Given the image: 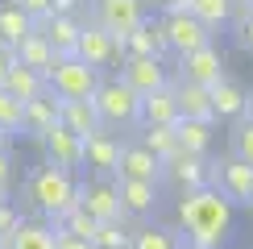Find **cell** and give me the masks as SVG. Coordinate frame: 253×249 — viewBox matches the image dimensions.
Wrapping results in <instances>:
<instances>
[{
    "instance_id": "1",
    "label": "cell",
    "mask_w": 253,
    "mask_h": 249,
    "mask_svg": "<svg viewBox=\"0 0 253 249\" xmlns=\"http://www.w3.org/2000/svg\"><path fill=\"white\" fill-rule=\"evenodd\" d=\"M178 233H183L187 245L195 249H224L228 237H233V224H237V208L233 200L216 191L212 183L208 187H195V191H178Z\"/></svg>"
},
{
    "instance_id": "2",
    "label": "cell",
    "mask_w": 253,
    "mask_h": 249,
    "mask_svg": "<svg viewBox=\"0 0 253 249\" xmlns=\"http://www.w3.org/2000/svg\"><path fill=\"white\" fill-rule=\"evenodd\" d=\"M25 200H29V208H34L42 220L54 224L62 212H71V208L79 204V179H75V170L38 162L34 170L25 174Z\"/></svg>"
},
{
    "instance_id": "3",
    "label": "cell",
    "mask_w": 253,
    "mask_h": 249,
    "mask_svg": "<svg viewBox=\"0 0 253 249\" xmlns=\"http://www.w3.org/2000/svg\"><path fill=\"white\" fill-rule=\"evenodd\" d=\"M91 104H96L104 129H133V124H141V96L121 75L100 79V87L91 91Z\"/></svg>"
},
{
    "instance_id": "4",
    "label": "cell",
    "mask_w": 253,
    "mask_h": 249,
    "mask_svg": "<svg viewBox=\"0 0 253 249\" xmlns=\"http://www.w3.org/2000/svg\"><path fill=\"white\" fill-rule=\"evenodd\" d=\"M100 79H104V71L87 67L83 58H58L54 71H50V79H46V87L58 100H91V91L100 87Z\"/></svg>"
},
{
    "instance_id": "5",
    "label": "cell",
    "mask_w": 253,
    "mask_h": 249,
    "mask_svg": "<svg viewBox=\"0 0 253 249\" xmlns=\"http://www.w3.org/2000/svg\"><path fill=\"white\" fill-rule=\"evenodd\" d=\"M145 8H150L145 0H91V21L108 29L112 42L125 50V38L145 21Z\"/></svg>"
},
{
    "instance_id": "6",
    "label": "cell",
    "mask_w": 253,
    "mask_h": 249,
    "mask_svg": "<svg viewBox=\"0 0 253 249\" xmlns=\"http://www.w3.org/2000/svg\"><path fill=\"white\" fill-rule=\"evenodd\" d=\"M79 208H83L96 224L125 220L121 195H117V179H108V174H91L87 183H79Z\"/></svg>"
},
{
    "instance_id": "7",
    "label": "cell",
    "mask_w": 253,
    "mask_h": 249,
    "mask_svg": "<svg viewBox=\"0 0 253 249\" xmlns=\"http://www.w3.org/2000/svg\"><path fill=\"white\" fill-rule=\"evenodd\" d=\"M162 29H166V50H170V54H191V50L216 42V34L199 17H191L187 8H178V13H162Z\"/></svg>"
},
{
    "instance_id": "8",
    "label": "cell",
    "mask_w": 253,
    "mask_h": 249,
    "mask_svg": "<svg viewBox=\"0 0 253 249\" xmlns=\"http://www.w3.org/2000/svg\"><path fill=\"white\" fill-rule=\"evenodd\" d=\"M75 58H83L87 67L104 71V67H121V62H125V50L112 42L108 29H100L96 21H83V29H79V46H75Z\"/></svg>"
},
{
    "instance_id": "9",
    "label": "cell",
    "mask_w": 253,
    "mask_h": 249,
    "mask_svg": "<svg viewBox=\"0 0 253 249\" xmlns=\"http://www.w3.org/2000/svg\"><path fill=\"white\" fill-rule=\"evenodd\" d=\"M212 174H216V166L204 158V154H187V150H178L170 154V158L162 162V179L166 183H174L178 191H195V187H208L212 183Z\"/></svg>"
},
{
    "instance_id": "10",
    "label": "cell",
    "mask_w": 253,
    "mask_h": 249,
    "mask_svg": "<svg viewBox=\"0 0 253 249\" xmlns=\"http://www.w3.org/2000/svg\"><path fill=\"white\" fill-rule=\"evenodd\" d=\"M212 187L224 195V200H233V208H253V166L233 158V154L216 166Z\"/></svg>"
},
{
    "instance_id": "11",
    "label": "cell",
    "mask_w": 253,
    "mask_h": 249,
    "mask_svg": "<svg viewBox=\"0 0 253 249\" xmlns=\"http://www.w3.org/2000/svg\"><path fill=\"white\" fill-rule=\"evenodd\" d=\"M178 79L199 83V87H212V83L224 79V54H220L216 42L191 50V54H178Z\"/></svg>"
},
{
    "instance_id": "12",
    "label": "cell",
    "mask_w": 253,
    "mask_h": 249,
    "mask_svg": "<svg viewBox=\"0 0 253 249\" xmlns=\"http://www.w3.org/2000/svg\"><path fill=\"white\" fill-rule=\"evenodd\" d=\"M121 79L129 83L137 96H150V91L166 87L170 83V67H166V58H141V54H129L121 62Z\"/></svg>"
},
{
    "instance_id": "13",
    "label": "cell",
    "mask_w": 253,
    "mask_h": 249,
    "mask_svg": "<svg viewBox=\"0 0 253 249\" xmlns=\"http://www.w3.org/2000/svg\"><path fill=\"white\" fill-rule=\"evenodd\" d=\"M117 162H121V137L112 129H96L83 137V166L91 174H108L117 179Z\"/></svg>"
},
{
    "instance_id": "14",
    "label": "cell",
    "mask_w": 253,
    "mask_h": 249,
    "mask_svg": "<svg viewBox=\"0 0 253 249\" xmlns=\"http://www.w3.org/2000/svg\"><path fill=\"white\" fill-rule=\"evenodd\" d=\"M117 195H121V212L129 220H150L162 204L158 183H141V179H117Z\"/></svg>"
},
{
    "instance_id": "15",
    "label": "cell",
    "mask_w": 253,
    "mask_h": 249,
    "mask_svg": "<svg viewBox=\"0 0 253 249\" xmlns=\"http://www.w3.org/2000/svg\"><path fill=\"white\" fill-rule=\"evenodd\" d=\"M58 104H62V100H58L50 87L42 91V96L25 100V104H21V133H25V137H34V141H42V137L58 124Z\"/></svg>"
},
{
    "instance_id": "16",
    "label": "cell",
    "mask_w": 253,
    "mask_h": 249,
    "mask_svg": "<svg viewBox=\"0 0 253 249\" xmlns=\"http://www.w3.org/2000/svg\"><path fill=\"white\" fill-rule=\"evenodd\" d=\"M117 179H141V183H162V162L145 150L141 141H121V162Z\"/></svg>"
},
{
    "instance_id": "17",
    "label": "cell",
    "mask_w": 253,
    "mask_h": 249,
    "mask_svg": "<svg viewBox=\"0 0 253 249\" xmlns=\"http://www.w3.org/2000/svg\"><path fill=\"white\" fill-rule=\"evenodd\" d=\"M42 150H46L50 166H62V170H79L83 166V137H75L67 124H54V129L42 137Z\"/></svg>"
},
{
    "instance_id": "18",
    "label": "cell",
    "mask_w": 253,
    "mask_h": 249,
    "mask_svg": "<svg viewBox=\"0 0 253 249\" xmlns=\"http://www.w3.org/2000/svg\"><path fill=\"white\" fill-rule=\"evenodd\" d=\"M79 29H83V21H79V17H58V13H50L46 21H38V34L50 42V50H54L58 58H75Z\"/></svg>"
},
{
    "instance_id": "19",
    "label": "cell",
    "mask_w": 253,
    "mask_h": 249,
    "mask_svg": "<svg viewBox=\"0 0 253 249\" xmlns=\"http://www.w3.org/2000/svg\"><path fill=\"white\" fill-rule=\"evenodd\" d=\"M212 112H216V121H241L249 112V91L224 75L220 83H212Z\"/></svg>"
},
{
    "instance_id": "20",
    "label": "cell",
    "mask_w": 253,
    "mask_h": 249,
    "mask_svg": "<svg viewBox=\"0 0 253 249\" xmlns=\"http://www.w3.org/2000/svg\"><path fill=\"white\" fill-rule=\"evenodd\" d=\"M129 54H141V58H166V29H162V17L150 21L145 17L141 25L125 38V58Z\"/></svg>"
},
{
    "instance_id": "21",
    "label": "cell",
    "mask_w": 253,
    "mask_h": 249,
    "mask_svg": "<svg viewBox=\"0 0 253 249\" xmlns=\"http://www.w3.org/2000/svg\"><path fill=\"white\" fill-rule=\"evenodd\" d=\"M174 100H178V117L212 121V124H216V112H212V87H199V83L174 79Z\"/></svg>"
},
{
    "instance_id": "22",
    "label": "cell",
    "mask_w": 253,
    "mask_h": 249,
    "mask_svg": "<svg viewBox=\"0 0 253 249\" xmlns=\"http://www.w3.org/2000/svg\"><path fill=\"white\" fill-rule=\"evenodd\" d=\"M4 249H54V224L42 220V216H21V224L13 228Z\"/></svg>"
},
{
    "instance_id": "23",
    "label": "cell",
    "mask_w": 253,
    "mask_h": 249,
    "mask_svg": "<svg viewBox=\"0 0 253 249\" xmlns=\"http://www.w3.org/2000/svg\"><path fill=\"white\" fill-rule=\"evenodd\" d=\"M174 141H178V150H187V154H204L208 158V150H212V137H216V124L212 121H191V117H178L174 124Z\"/></svg>"
},
{
    "instance_id": "24",
    "label": "cell",
    "mask_w": 253,
    "mask_h": 249,
    "mask_svg": "<svg viewBox=\"0 0 253 249\" xmlns=\"http://www.w3.org/2000/svg\"><path fill=\"white\" fill-rule=\"evenodd\" d=\"M58 124H67L75 137H87V133L104 129L100 112H96V104H91V100H62L58 104Z\"/></svg>"
},
{
    "instance_id": "25",
    "label": "cell",
    "mask_w": 253,
    "mask_h": 249,
    "mask_svg": "<svg viewBox=\"0 0 253 249\" xmlns=\"http://www.w3.org/2000/svg\"><path fill=\"white\" fill-rule=\"evenodd\" d=\"M13 54H17V62H21V67H34L38 75H46V79H50V71H54V62H58V54L50 50V42L42 38L38 29H34L29 38H21V42H17V50H13Z\"/></svg>"
},
{
    "instance_id": "26",
    "label": "cell",
    "mask_w": 253,
    "mask_h": 249,
    "mask_svg": "<svg viewBox=\"0 0 253 249\" xmlns=\"http://www.w3.org/2000/svg\"><path fill=\"white\" fill-rule=\"evenodd\" d=\"M178 121V100H174V83L141 96V124H174Z\"/></svg>"
},
{
    "instance_id": "27",
    "label": "cell",
    "mask_w": 253,
    "mask_h": 249,
    "mask_svg": "<svg viewBox=\"0 0 253 249\" xmlns=\"http://www.w3.org/2000/svg\"><path fill=\"white\" fill-rule=\"evenodd\" d=\"M0 87H4L8 96H17L21 104H25V100H34V96H42V91H46V75H38L34 67H21V62H13Z\"/></svg>"
},
{
    "instance_id": "28",
    "label": "cell",
    "mask_w": 253,
    "mask_h": 249,
    "mask_svg": "<svg viewBox=\"0 0 253 249\" xmlns=\"http://www.w3.org/2000/svg\"><path fill=\"white\" fill-rule=\"evenodd\" d=\"M34 29H38L34 17H25L13 0H0V46H13V50H17V42L29 38Z\"/></svg>"
},
{
    "instance_id": "29",
    "label": "cell",
    "mask_w": 253,
    "mask_h": 249,
    "mask_svg": "<svg viewBox=\"0 0 253 249\" xmlns=\"http://www.w3.org/2000/svg\"><path fill=\"white\" fill-rule=\"evenodd\" d=\"M129 249H183V233L174 224H141L133 228Z\"/></svg>"
},
{
    "instance_id": "30",
    "label": "cell",
    "mask_w": 253,
    "mask_h": 249,
    "mask_svg": "<svg viewBox=\"0 0 253 249\" xmlns=\"http://www.w3.org/2000/svg\"><path fill=\"white\" fill-rule=\"evenodd\" d=\"M137 141H141L158 162H166L170 154H178V141H174V129H170V124H141Z\"/></svg>"
},
{
    "instance_id": "31",
    "label": "cell",
    "mask_w": 253,
    "mask_h": 249,
    "mask_svg": "<svg viewBox=\"0 0 253 249\" xmlns=\"http://www.w3.org/2000/svg\"><path fill=\"white\" fill-rule=\"evenodd\" d=\"M187 13L199 17L208 29H224L228 21H233V0H187Z\"/></svg>"
},
{
    "instance_id": "32",
    "label": "cell",
    "mask_w": 253,
    "mask_h": 249,
    "mask_svg": "<svg viewBox=\"0 0 253 249\" xmlns=\"http://www.w3.org/2000/svg\"><path fill=\"white\" fill-rule=\"evenodd\" d=\"M96 249H129L133 245V228H129V216L125 220H108V224H96V237H91Z\"/></svg>"
},
{
    "instance_id": "33",
    "label": "cell",
    "mask_w": 253,
    "mask_h": 249,
    "mask_svg": "<svg viewBox=\"0 0 253 249\" xmlns=\"http://www.w3.org/2000/svg\"><path fill=\"white\" fill-rule=\"evenodd\" d=\"M54 233H71V237H83V241H91V237H96V220H91V216L75 204L71 212H62L58 220H54Z\"/></svg>"
},
{
    "instance_id": "34",
    "label": "cell",
    "mask_w": 253,
    "mask_h": 249,
    "mask_svg": "<svg viewBox=\"0 0 253 249\" xmlns=\"http://www.w3.org/2000/svg\"><path fill=\"white\" fill-rule=\"evenodd\" d=\"M228 25L237 29V46L253 54V4H233V21Z\"/></svg>"
},
{
    "instance_id": "35",
    "label": "cell",
    "mask_w": 253,
    "mask_h": 249,
    "mask_svg": "<svg viewBox=\"0 0 253 249\" xmlns=\"http://www.w3.org/2000/svg\"><path fill=\"white\" fill-rule=\"evenodd\" d=\"M228 141H233V158L253 166V117H241L233 124V137H228Z\"/></svg>"
},
{
    "instance_id": "36",
    "label": "cell",
    "mask_w": 253,
    "mask_h": 249,
    "mask_svg": "<svg viewBox=\"0 0 253 249\" xmlns=\"http://www.w3.org/2000/svg\"><path fill=\"white\" fill-rule=\"evenodd\" d=\"M0 129L21 133V100H17V96H8L4 87H0Z\"/></svg>"
},
{
    "instance_id": "37",
    "label": "cell",
    "mask_w": 253,
    "mask_h": 249,
    "mask_svg": "<svg viewBox=\"0 0 253 249\" xmlns=\"http://www.w3.org/2000/svg\"><path fill=\"white\" fill-rule=\"evenodd\" d=\"M21 224V208L0 200V245H8V237H13V228Z\"/></svg>"
},
{
    "instance_id": "38",
    "label": "cell",
    "mask_w": 253,
    "mask_h": 249,
    "mask_svg": "<svg viewBox=\"0 0 253 249\" xmlns=\"http://www.w3.org/2000/svg\"><path fill=\"white\" fill-rule=\"evenodd\" d=\"M13 4H17L25 17H34V25H38V21L50 17V4H54V0H13Z\"/></svg>"
},
{
    "instance_id": "39",
    "label": "cell",
    "mask_w": 253,
    "mask_h": 249,
    "mask_svg": "<svg viewBox=\"0 0 253 249\" xmlns=\"http://www.w3.org/2000/svg\"><path fill=\"white\" fill-rule=\"evenodd\" d=\"M13 179H17L13 154H0V195H4V200H8V191H13Z\"/></svg>"
},
{
    "instance_id": "40",
    "label": "cell",
    "mask_w": 253,
    "mask_h": 249,
    "mask_svg": "<svg viewBox=\"0 0 253 249\" xmlns=\"http://www.w3.org/2000/svg\"><path fill=\"white\" fill-rule=\"evenodd\" d=\"M54 249H96V245L83 241V237H71V233H54Z\"/></svg>"
},
{
    "instance_id": "41",
    "label": "cell",
    "mask_w": 253,
    "mask_h": 249,
    "mask_svg": "<svg viewBox=\"0 0 253 249\" xmlns=\"http://www.w3.org/2000/svg\"><path fill=\"white\" fill-rule=\"evenodd\" d=\"M79 8H83V0H54L50 13H58V17H79Z\"/></svg>"
},
{
    "instance_id": "42",
    "label": "cell",
    "mask_w": 253,
    "mask_h": 249,
    "mask_svg": "<svg viewBox=\"0 0 253 249\" xmlns=\"http://www.w3.org/2000/svg\"><path fill=\"white\" fill-rule=\"evenodd\" d=\"M17 62V54H13V46H0V83H4V75H8V67Z\"/></svg>"
},
{
    "instance_id": "43",
    "label": "cell",
    "mask_w": 253,
    "mask_h": 249,
    "mask_svg": "<svg viewBox=\"0 0 253 249\" xmlns=\"http://www.w3.org/2000/svg\"><path fill=\"white\" fill-rule=\"evenodd\" d=\"M145 4L162 8V13H178V8H187V0H145Z\"/></svg>"
},
{
    "instance_id": "44",
    "label": "cell",
    "mask_w": 253,
    "mask_h": 249,
    "mask_svg": "<svg viewBox=\"0 0 253 249\" xmlns=\"http://www.w3.org/2000/svg\"><path fill=\"white\" fill-rule=\"evenodd\" d=\"M0 154H13V133L0 129Z\"/></svg>"
},
{
    "instance_id": "45",
    "label": "cell",
    "mask_w": 253,
    "mask_h": 249,
    "mask_svg": "<svg viewBox=\"0 0 253 249\" xmlns=\"http://www.w3.org/2000/svg\"><path fill=\"white\" fill-rule=\"evenodd\" d=\"M245 117H253V96H249V112H245Z\"/></svg>"
},
{
    "instance_id": "46",
    "label": "cell",
    "mask_w": 253,
    "mask_h": 249,
    "mask_svg": "<svg viewBox=\"0 0 253 249\" xmlns=\"http://www.w3.org/2000/svg\"><path fill=\"white\" fill-rule=\"evenodd\" d=\"M233 4H253V0H233Z\"/></svg>"
},
{
    "instance_id": "47",
    "label": "cell",
    "mask_w": 253,
    "mask_h": 249,
    "mask_svg": "<svg viewBox=\"0 0 253 249\" xmlns=\"http://www.w3.org/2000/svg\"><path fill=\"white\" fill-rule=\"evenodd\" d=\"M183 249H195V245H187V241H183Z\"/></svg>"
},
{
    "instance_id": "48",
    "label": "cell",
    "mask_w": 253,
    "mask_h": 249,
    "mask_svg": "<svg viewBox=\"0 0 253 249\" xmlns=\"http://www.w3.org/2000/svg\"><path fill=\"white\" fill-rule=\"evenodd\" d=\"M0 200H4V195H0Z\"/></svg>"
},
{
    "instance_id": "49",
    "label": "cell",
    "mask_w": 253,
    "mask_h": 249,
    "mask_svg": "<svg viewBox=\"0 0 253 249\" xmlns=\"http://www.w3.org/2000/svg\"><path fill=\"white\" fill-rule=\"evenodd\" d=\"M0 249H4V245H0Z\"/></svg>"
}]
</instances>
